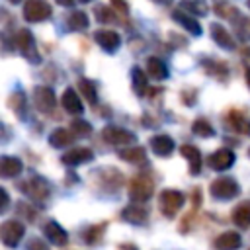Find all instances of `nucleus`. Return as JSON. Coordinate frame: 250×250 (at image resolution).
Segmentation results:
<instances>
[{
  "mask_svg": "<svg viewBox=\"0 0 250 250\" xmlns=\"http://www.w3.org/2000/svg\"><path fill=\"white\" fill-rule=\"evenodd\" d=\"M152 191H154V180L150 178V174H139L129 184V197L135 203H145L146 199H150Z\"/></svg>",
  "mask_w": 250,
  "mask_h": 250,
  "instance_id": "1",
  "label": "nucleus"
},
{
  "mask_svg": "<svg viewBox=\"0 0 250 250\" xmlns=\"http://www.w3.org/2000/svg\"><path fill=\"white\" fill-rule=\"evenodd\" d=\"M186 203V195L178 189H162L158 195V207L164 217H174Z\"/></svg>",
  "mask_w": 250,
  "mask_h": 250,
  "instance_id": "2",
  "label": "nucleus"
},
{
  "mask_svg": "<svg viewBox=\"0 0 250 250\" xmlns=\"http://www.w3.org/2000/svg\"><path fill=\"white\" fill-rule=\"evenodd\" d=\"M20 189L33 201H45L51 195V188H49L47 180H43L41 176H29L25 182L20 184Z\"/></svg>",
  "mask_w": 250,
  "mask_h": 250,
  "instance_id": "3",
  "label": "nucleus"
},
{
  "mask_svg": "<svg viewBox=\"0 0 250 250\" xmlns=\"http://www.w3.org/2000/svg\"><path fill=\"white\" fill-rule=\"evenodd\" d=\"M23 234H25V227H23V223H20L18 219H8V221H4L2 227H0L2 242H4V246H8V248H16V246L20 244V240L23 238Z\"/></svg>",
  "mask_w": 250,
  "mask_h": 250,
  "instance_id": "4",
  "label": "nucleus"
},
{
  "mask_svg": "<svg viewBox=\"0 0 250 250\" xmlns=\"http://www.w3.org/2000/svg\"><path fill=\"white\" fill-rule=\"evenodd\" d=\"M209 191H211V195H213L215 199H223V201H225V199L236 197V195L240 193V188H238V184H236L232 178L223 176V178H217V180L211 182Z\"/></svg>",
  "mask_w": 250,
  "mask_h": 250,
  "instance_id": "5",
  "label": "nucleus"
},
{
  "mask_svg": "<svg viewBox=\"0 0 250 250\" xmlns=\"http://www.w3.org/2000/svg\"><path fill=\"white\" fill-rule=\"evenodd\" d=\"M14 43L18 45V51L27 59L31 61L33 64H37L41 61L37 49H35V41H33V35L27 31V29H18V33L14 35Z\"/></svg>",
  "mask_w": 250,
  "mask_h": 250,
  "instance_id": "6",
  "label": "nucleus"
},
{
  "mask_svg": "<svg viewBox=\"0 0 250 250\" xmlns=\"http://www.w3.org/2000/svg\"><path fill=\"white\" fill-rule=\"evenodd\" d=\"M51 14H53V10H51V6L45 0H27L23 4V18L27 21H31V23L49 20Z\"/></svg>",
  "mask_w": 250,
  "mask_h": 250,
  "instance_id": "7",
  "label": "nucleus"
},
{
  "mask_svg": "<svg viewBox=\"0 0 250 250\" xmlns=\"http://www.w3.org/2000/svg\"><path fill=\"white\" fill-rule=\"evenodd\" d=\"M33 104L41 113H51L55 109V94L47 86H35L33 90Z\"/></svg>",
  "mask_w": 250,
  "mask_h": 250,
  "instance_id": "8",
  "label": "nucleus"
},
{
  "mask_svg": "<svg viewBox=\"0 0 250 250\" xmlns=\"http://www.w3.org/2000/svg\"><path fill=\"white\" fill-rule=\"evenodd\" d=\"M102 137H104V141L109 143V145H131V143L137 139L135 133L125 131V129H121V127H113V125L104 127Z\"/></svg>",
  "mask_w": 250,
  "mask_h": 250,
  "instance_id": "9",
  "label": "nucleus"
},
{
  "mask_svg": "<svg viewBox=\"0 0 250 250\" xmlns=\"http://www.w3.org/2000/svg\"><path fill=\"white\" fill-rule=\"evenodd\" d=\"M92 158H94V152L88 146H76V148L64 152L61 156V162L66 164V166H80L84 162H90Z\"/></svg>",
  "mask_w": 250,
  "mask_h": 250,
  "instance_id": "10",
  "label": "nucleus"
},
{
  "mask_svg": "<svg viewBox=\"0 0 250 250\" xmlns=\"http://www.w3.org/2000/svg\"><path fill=\"white\" fill-rule=\"evenodd\" d=\"M207 164L213 170H229L234 164V152L230 148H219L207 158Z\"/></svg>",
  "mask_w": 250,
  "mask_h": 250,
  "instance_id": "11",
  "label": "nucleus"
},
{
  "mask_svg": "<svg viewBox=\"0 0 250 250\" xmlns=\"http://www.w3.org/2000/svg\"><path fill=\"white\" fill-rule=\"evenodd\" d=\"M94 39H96V43H98L104 51H111V53L121 45L119 33H117V31H111V29H98V31L94 33Z\"/></svg>",
  "mask_w": 250,
  "mask_h": 250,
  "instance_id": "12",
  "label": "nucleus"
},
{
  "mask_svg": "<svg viewBox=\"0 0 250 250\" xmlns=\"http://www.w3.org/2000/svg\"><path fill=\"white\" fill-rule=\"evenodd\" d=\"M43 234L47 236L49 242H53V244H57V246H64V244L68 242L66 230H64L57 221H47V223L43 225Z\"/></svg>",
  "mask_w": 250,
  "mask_h": 250,
  "instance_id": "13",
  "label": "nucleus"
},
{
  "mask_svg": "<svg viewBox=\"0 0 250 250\" xmlns=\"http://www.w3.org/2000/svg\"><path fill=\"white\" fill-rule=\"evenodd\" d=\"M240 244H242L240 234L234 232V230H227V232H223V234H219V236L215 238L213 248H215V250H238Z\"/></svg>",
  "mask_w": 250,
  "mask_h": 250,
  "instance_id": "14",
  "label": "nucleus"
},
{
  "mask_svg": "<svg viewBox=\"0 0 250 250\" xmlns=\"http://www.w3.org/2000/svg\"><path fill=\"white\" fill-rule=\"evenodd\" d=\"M227 125H229L232 131L250 137V119H248L244 113H240L238 109H230V111L227 113Z\"/></svg>",
  "mask_w": 250,
  "mask_h": 250,
  "instance_id": "15",
  "label": "nucleus"
},
{
  "mask_svg": "<svg viewBox=\"0 0 250 250\" xmlns=\"http://www.w3.org/2000/svg\"><path fill=\"white\" fill-rule=\"evenodd\" d=\"M121 219L131 223V225H143L148 219V211L145 207H141V203H133L121 211Z\"/></svg>",
  "mask_w": 250,
  "mask_h": 250,
  "instance_id": "16",
  "label": "nucleus"
},
{
  "mask_svg": "<svg viewBox=\"0 0 250 250\" xmlns=\"http://www.w3.org/2000/svg\"><path fill=\"white\" fill-rule=\"evenodd\" d=\"M172 18H174L182 27H186L191 35H199V33H201V25L197 23V20H195L191 14H186L182 8L174 10V12H172Z\"/></svg>",
  "mask_w": 250,
  "mask_h": 250,
  "instance_id": "17",
  "label": "nucleus"
},
{
  "mask_svg": "<svg viewBox=\"0 0 250 250\" xmlns=\"http://www.w3.org/2000/svg\"><path fill=\"white\" fill-rule=\"evenodd\" d=\"M180 150H182V156H186V160L189 162V172H191L193 176H197L199 170H201V162H203L199 148L193 146V145H184Z\"/></svg>",
  "mask_w": 250,
  "mask_h": 250,
  "instance_id": "18",
  "label": "nucleus"
},
{
  "mask_svg": "<svg viewBox=\"0 0 250 250\" xmlns=\"http://www.w3.org/2000/svg\"><path fill=\"white\" fill-rule=\"evenodd\" d=\"M150 148L158 156H168L174 150V141L168 135H156V137L150 139Z\"/></svg>",
  "mask_w": 250,
  "mask_h": 250,
  "instance_id": "19",
  "label": "nucleus"
},
{
  "mask_svg": "<svg viewBox=\"0 0 250 250\" xmlns=\"http://www.w3.org/2000/svg\"><path fill=\"white\" fill-rule=\"evenodd\" d=\"M23 170V164L16 156H2L0 160V174L2 178H16Z\"/></svg>",
  "mask_w": 250,
  "mask_h": 250,
  "instance_id": "20",
  "label": "nucleus"
},
{
  "mask_svg": "<svg viewBox=\"0 0 250 250\" xmlns=\"http://www.w3.org/2000/svg\"><path fill=\"white\" fill-rule=\"evenodd\" d=\"M211 35H213V39H215V43H219V47H223V49H234V37L223 27V25H219V23H213L211 25Z\"/></svg>",
  "mask_w": 250,
  "mask_h": 250,
  "instance_id": "21",
  "label": "nucleus"
},
{
  "mask_svg": "<svg viewBox=\"0 0 250 250\" xmlns=\"http://www.w3.org/2000/svg\"><path fill=\"white\" fill-rule=\"evenodd\" d=\"M232 223L240 229L250 227V201H242L232 209Z\"/></svg>",
  "mask_w": 250,
  "mask_h": 250,
  "instance_id": "22",
  "label": "nucleus"
},
{
  "mask_svg": "<svg viewBox=\"0 0 250 250\" xmlns=\"http://www.w3.org/2000/svg\"><path fill=\"white\" fill-rule=\"evenodd\" d=\"M61 104L68 113H82V102H80L78 94L74 92V88H66L64 90L62 98H61Z\"/></svg>",
  "mask_w": 250,
  "mask_h": 250,
  "instance_id": "23",
  "label": "nucleus"
},
{
  "mask_svg": "<svg viewBox=\"0 0 250 250\" xmlns=\"http://www.w3.org/2000/svg\"><path fill=\"white\" fill-rule=\"evenodd\" d=\"M203 68L209 76L213 78H221V80H227L229 78V66L223 62V61H211V59H205L203 61Z\"/></svg>",
  "mask_w": 250,
  "mask_h": 250,
  "instance_id": "24",
  "label": "nucleus"
},
{
  "mask_svg": "<svg viewBox=\"0 0 250 250\" xmlns=\"http://www.w3.org/2000/svg\"><path fill=\"white\" fill-rule=\"evenodd\" d=\"M74 133H70L68 129H62V127H59V129H55L51 135H49V143H51V146H55V148H62V146H66V145H70L72 141H74Z\"/></svg>",
  "mask_w": 250,
  "mask_h": 250,
  "instance_id": "25",
  "label": "nucleus"
},
{
  "mask_svg": "<svg viewBox=\"0 0 250 250\" xmlns=\"http://www.w3.org/2000/svg\"><path fill=\"white\" fill-rule=\"evenodd\" d=\"M146 72H148V76L154 78V80H164V78L168 76L166 64H164L160 59H156V57H148V59H146Z\"/></svg>",
  "mask_w": 250,
  "mask_h": 250,
  "instance_id": "26",
  "label": "nucleus"
},
{
  "mask_svg": "<svg viewBox=\"0 0 250 250\" xmlns=\"http://www.w3.org/2000/svg\"><path fill=\"white\" fill-rule=\"evenodd\" d=\"M119 158L125 160V162H131V164L146 162V156H145V148L143 146H129V148L119 150Z\"/></svg>",
  "mask_w": 250,
  "mask_h": 250,
  "instance_id": "27",
  "label": "nucleus"
},
{
  "mask_svg": "<svg viewBox=\"0 0 250 250\" xmlns=\"http://www.w3.org/2000/svg\"><path fill=\"white\" fill-rule=\"evenodd\" d=\"M66 25H68V29H72V31H84V29H88L90 20H88V16H86L84 12H72V14L66 18Z\"/></svg>",
  "mask_w": 250,
  "mask_h": 250,
  "instance_id": "28",
  "label": "nucleus"
},
{
  "mask_svg": "<svg viewBox=\"0 0 250 250\" xmlns=\"http://www.w3.org/2000/svg\"><path fill=\"white\" fill-rule=\"evenodd\" d=\"M131 78H133V90H135L139 96H143V94L146 92V88H148L146 74H145L139 66H135V68L131 70Z\"/></svg>",
  "mask_w": 250,
  "mask_h": 250,
  "instance_id": "29",
  "label": "nucleus"
},
{
  "mask_svg": "<svg viewBox=\"0 0 250 250\" xmlns=\"http://www.w3.org/2000/svg\"><path fill=\"white\" fill-rule=\"evenodd\" d=\"M100 176L104 178V184L109 188V189H117L121 184H123V176L115 170V168H105L100 172Z\"/></svg>",
  "mask_w": 250,
  "mask_h": 250,
  "instance_id": "30",
  "label": "nucleus"
},
{
  "mask_svg": "<svg viewBox=\"0 0 250 250\" xmlns=\"http://www.w3.org/2000/svg\"><path fill=\"white\" fill-rule=\"evenodd\" d=\"M78 92L86 98V102L88 104H96V100H98V96H96V86H94V82H90L88 78H78Z\"/></svg>",
  "mask_w": 250,
  "mask_h": 250,
  "instance_id": "31",
  "label": "nucleus"
},
{
  "mask_svg": "<svg viewBox=\"0 0 250 250\" xmlns=\"http://www.w3.org/2000/svg\"><path fill=\"white\" fill-rule=\"evenodd\" d=\"M191 131L197 135V137H213L215 135V129L211 127V123L205 119V117H197L191 125Z\"/></svg>",
  "mask_w": 250,
  "mask_h": 250,
  "instance_id": "32",
  "label": "nucleus"
},
{
  "mask_svg": "<svg viewBox=\"0 0 250 250\" xmlns=\"http://www.w3.org/2000/svg\"><path fill=\"white\" fill-rule=\"evenodd\" d=\"M104 230H105V223H100V225H94V227L86 229V232H84L86 244H98L104 236Z\"/></svg>",
  "mask_w": 250,
  "mask_h": 250,
  "instance_id": "33",
  "label": "nucleus"
},
{
  "mask_svg": "<svg viewBox=\"0 0 250 250\" xmlns=\"http://www.w3.org/2000/svg\"><path fill=\"white\" fill-rule=\"evenodd\" d=\"M8 105L18 113V117H25V96L21 94V92H16V94H12V98L8 100Z\"/></svg>",
  "mask_w": 250,
  "mask_h": 250,
  "instance_id": "34",
  "label": "nucleus"
},
{
  "mask_svg": "<svg viewBox=\"0 0 250 250\" xmlns=\"http://www.w3.org/2000/svg\"><path fill=\"white\" fill-rule=\"evenodd\" d=\"M182 10H188V14H191V16H203L207 12V6L203 0H184Z\"/></svg>",
  "mask_w": 250,
  "mask_h": 250,
  "instance_id": "35",
  "label": "nucleus"
},
{
  "mask_svg": "<svg viewBox=\"0 0 250 250\" xmlns=\"http://www.w3.org/2000/svg\"><path fill=\"white\" fill-rule=\"evenodd\" d=\"M96 18H98L102 23H115V21H117L115 12L109 10V6H96Z\"/></svg>",
  "mask_w": 250,
  "mask_h": 250,
  "instance_id": "36",
  "label": "nucleus"
},
{
  "mask_svg": "<svg viewBox=\"0 0 250 250\" xmlns=\"http://www.w3.org/2000/svg\"><path fill=\"white\" fill-rule=\"evenodd\" d=\"M215 10H217V14H219L221 18H227V20H234V18H238V16H240V14H238V10H236L234 6H229L227 2L217 4V6H215Z\"/></svg>",
  "mask_w": 250,
  "mask_h": 250,
  "instance_id": "37",
  "label": "nucleus"
},
{
  "mask_svg": "<svg viewBox=\"0 0 250 250\" xmlns=\"http://www.w3.org/2000/svg\"><path fill=\"white\" fill-rule=\"evenodd\" d=\"M70 129H72V133H74V135H78V137H86V135H90V133H92L90 123H88V121H82V119H80V121H78V119H76V121H72V123H70Z\"/></svg>",
  "mask_w": 250,
  "mask_h": 250,
  "instance_id": "38",
  "label": "nucleus"
},
{
  "mask_svg": "<svg viewBox=\"0 0 250 250\" xmlns=\"http://www.w3.org/2000/svg\"><path fill=\"white\" fill-rule=\"evenodd\" d=\"M18 209H20V215H23L27 221H35L37 211H35L33 207H29L27 203H18Z\"/></svg>",
  "mask_w": 250,
  "mask_h": 250,
  "instance_id": "39",
  "label": "nucleus"
},
{
  "mask_svg": "<svg viewBox=\"0 0 250 250\" xmlns=\"http://www.w3.org/2000/svg\"><path fill=\"white\" fill-rule=\"evenodd\" d=\"M27 250H49V246H47V242H43L41 238L33 236V238L27 242Z\"/></svg>",
  "mask_w": 250,
  "mask_h": 250,
  "instance_id": "40",
  "label": "nucleus"
},
{
  "mask_svg": "<svg viewBox=\"0 0 250 250\" xmlns=\"http://www.w3.org/2000/svg\"><path fill=\"white\" fill-rule=\"evenodd\" d=\"M0 197H2V205H0V213H4L8 209V193L6 189H0Z\"/></svg>",
  "mask_w": 250,
  "mask_h": 250,
  "instance_id": "41",
  "label": "nucleus"
},
{
  "mask_svg": "<svg viewBox=\"0 0 250 250\" xmlns=\"http://www.w3.org/2000/svg\"><path fill=\"white\" fill-rule=\"evenodd\" d=\"M111 2H113V6H117L121 12H127V4H125L123 0H111Z\"/></svg>",
  "mask_w": 250,
  "mask_h": 250,
  "instance_id": "42",
  "label": "nucleus"
},
{
  "mask_svg": "<svg viewBox=\"0 0 250 250\" xmlns=\"http://www.w3.org/2000/svg\"><path fill=\"white\" fill-rule=\"evenodd\" d=\"M119 250H139L137 246H133V244H121L119 246Z\"/></svg>",
  "mask_w": 250,
  "mask_h": 250,
  "instance_id": "43",
  "label": "nucleus"
},
{
  "mask_svg": "<svg viewBox=\"0 0 250 250\" xmlns=\"http://www.w3.org/2000/svg\"><path fill=\"white\" fill-rule=\"evenodd\" d=\"M57 4H61V6H72L74 0H57Z\"/></svg>",
  "mask_w": 250,
  "mask_h": 250,
  "instance_id": "44",
  "label": "nucleus"
},
{
  "mask_svg": "<svg viewBox=\"0 0 250 250\" xmlns=\"http://www.w3.org/2000/svg\"><path fill=\"white\" fill-rule=\"evenodd\" d=\"M246 84H248V86H250V68H248V70H246Z\"/></svg>",
  "mask_w": 250,
  "mask_h": 250,
  "instance_id": "45",
  "label": "nucleus"
},
{
  "mask_svg": "<svg viewBox=\"0 0 250 250\" xmlns=\"http://www.w3.org/2000/svg\"><path fill=\"white\" fill-rule=\"evenodd\" d=\"M156 2H160V4H168V2H172V0H156Z\"/></svg>",
  "mask_w": 250,
  "mask_h": 250,
  "instance_id": "46",
  "label": "nucleus"
},
{
  "mask_svg": "<svg viewBox=\"0 0 250 250\" xmlns=\"http://www.w3.org/2000/svg\"><path fill=\"white\" fill-rule=\"evenodd\" d=\"M8 2H12V4H18V2H21V0H8Z\"/></svg>",
  "mask_w": 250,
  "mask_h": 250,
  "instance_id": "47",
  "label": "nucleus"
},
{
  "mask_svg": "<svg viewBox=\"0 0 250 250\" xmlns=\"http://www.w3.org/2000/svg\"><path fill=\"white\" fill-rule=\"evenodd\" d=\"M78 2H92V0H78Z\"/></svg>",
  "mask_w": 250,
  "mask_h": 250,
  "instance_id": "48",
  "label": "nucleus"
},
{
  "mask_svg": "<svg viewBox=\"0 0 250 250\" xmlns=\"http://www.w3.org/2000/svg\"><path fill=\"white\" fill-rule=\"evenodd\" d=\"M246 57H250V49H248V51H246Z\"/></svg>",
  "mask_w": 250,
  "mask_h": 250,
  "instance_id": "49",
  "label": "nucleus"
},
{
  "mask_svg": "<svg viewBox=\"0 0 250 250\" xmlns=\"http://www.w3.org/2000/svg\"><path fill=\"white\" fill-rule=\"evenodd\" d=\"M248 8H250V0H248Z\"/></svg>",
  "mask_w": 250,
  "mask_h": 250,
  "instance_id": "50",
  "label": "nucleus"
},
{
  "mask_svg": "<svg viewBox=\"0 0 250 250\" xmlns=\"http://www.w3.org/2000/svg\"><path fill=\"white\" fill-rule=\"evenodd\" d=\"M248 154H250V148H248Z\"/></svg>",
  "mask_w": 250,
  "mask_h": 250,
  "instance_id": "51",
  "label": "nucleus"
}]
</instances>
